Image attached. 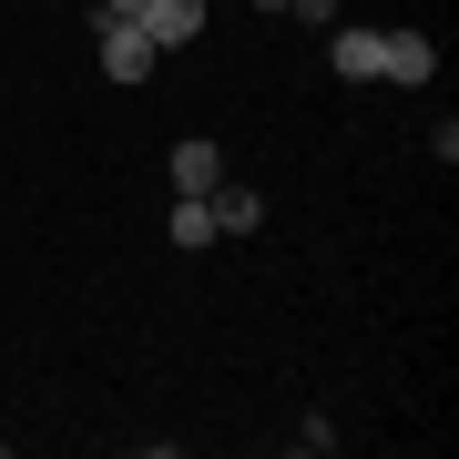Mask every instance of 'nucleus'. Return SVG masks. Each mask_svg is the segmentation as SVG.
Listing matches in <instances>:
<instances>
[{
	"instance_id": "obj_10",
	"label": "nucleus",
	"mask_w": 459,
	"mask_h": 459,
	"mask_svg": "<svg viewBox=\"0 0 459 459\" xmlns=\"http://www.w3.org/2000/svg\"><path fill=\"white\" fill-rule=\"evenodd\" d=\"M133 11H143V0H102V21H133Z\"/></svg>"
},
{
	"instance_id": "obj_5",
	"label": "nucleus",
	"mask_w": 459,
	"mask_h": 459,
	"mask_svg": "<svg viewBox=\"0 0 459 459\" xmlns=\"http://www.w3.org/2000/svg\"><path fill=\"white\" fill-rule=\"evenodd\" d=\"M204 204H214V235H255L265 225V204L246 195V184H204Z\"/></svg>"
},
{
	"instance_id": "obj_9",
	"label": "nucleus",
	"mask_w": 459,
	"mask_h": 459,
	"mask_svg": "<svg viewBox=\"0 0 459 459\" xmlns=\"http://www.w3.org/2000/svg\"><path fill=\"white\" fill-rule=\"evenodd\" d=\"M286 11H296V21H316V31H327V21H337V0H286Z\"/></svg>"
},
{
	"instance_id": "obj_7",
	"label": "nucleus",
	"mask_w": 459,
	"mask_h": 459,
	"mask_svg": "<svg viewBox=\"0 0 459 459\" xmlns=\"http://www.w3.org/2000/svg\"><path fill=\"white\" fill-rule=\"evenodd\" d=\"M164 235H174L184 255H204V246H214V204H204V195H174V214H164Z\"/></svg>"
},
{
	"instance_id": "obj_8",
	"label": "nucleus",
	"mask_w": 459,
	"mask_h": 459,
	"mask_svg": "<svg viewBox=\"0 0 459 459\" xmlns=\"http://www.w3.org/2000/svg\"><path fill=\"white\" fill-rule=\"evenodd\" d=\"M296 449H307V459H327V449H337V419H316V409H307V419H296Z\"/></svg>"
},
{
	"instance_id": "obj_1",
	"label": "nucleus",
	"mask_w": 459,
	"mask_h": 459,
	"mask_svg": "<svg viewBox=\"0 0 459 459\" xmlns=\"http://www.w3.org/2000/svg\"><path fill=\"white\" fill-rule=\"evenodd\" d=\"M377 82H439V41L429 31H409V21H377Z\"/></svg>"
},
{
	"instance_id": "obj_4",
	"label": "nucleus",
	"mask_w": 459,
	"mask_h": 459,
	"mask_svg": "<svg viewBox=\"0 0 459 459\" xmlns=\"http://www.w3.org/2000/svg\"><path fill=\"white\" fill-rule=\"evenodd\" d=\"M133 21H143V31H153V51H184V41L204 31V0H143V11H133Z\"/></svg>"
},
{
	"instance_id": "obj_6",
	"label": "nucleus",
	"mask_w": 459,
	"mask_h": 459,
	"mask_svg": "<svg viewBox=\"0 0 459 459\" xmlns=\"http://www.w3.org/2000/svg\"><path fill=\"white\" fill-rule=\"evenodd\" d=\"M174 184H184V195H204V184H225V153H214L204 133H184V143H174Z\"/></svg>"
},
{
	"instance_id": "obj_11",
	"label": "nucleus",
	"mask_w": 459,
	"mask_h": 459,
	"mask_svg": "<svg viewBox=\"0 0 459 459\" xmlns=\"http://www.w3.org/2000/svg\"><path fill=\"white\" fill-rule=\"evenodd\" d=\"M255 11H286V0H255Z\"/></svg>"
},
{
	"instance_id": "obj_3",
	"label": "nucleus",
	"mask_w": 459,
	"mask_h": 459,
	"mask_svg": "<svg viewBox=\"0 0 459 459\" xmlns=\"http://www.w3.org/2000/svg\"><path fill=\"white\" fill-rule=\"evenodd\" d=\"M327 62L337 82H377V21H327Z\"/></svg>"
},
{
	"instance_id": "obj_2",
	"label": "nucleus",
	"mask_w": 459,
	"mask_h": 459,
	"mask_svg": "<svg viewBox=\"0 0 459 459\" xmlns=\"http://www.w3.org/2000/svg\"><path fill=\"white\" fill-rule=\"evenodd\" d=\"M153 62H164V51H153L143 21H102V72H113V82H153Z\"/></svg>"
}]
</instances>
